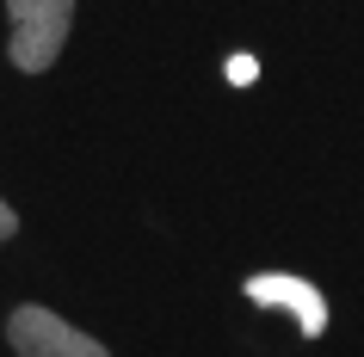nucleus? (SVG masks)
Instances as JSON below:
<instances>
[{
  "instance_id": "nucleus-3",
  "label": "nucleus",
  "mask_w": 364,
  "mask_h": 357,
  "mask_svg": "<svg viewBox=\"0 0 364 357\" xmlns=\"http://www.w3.org/2000/svg\"><path fill=\"white\" fill-rule=\"evenodd\" d=\"M247 296L253 302H284V308H296V314H303V333H321V326H327L321 296H315L303 278H247Z\"/></svg>"
},
{
  "instance_id": "nucleus-1",
  "label": "nucleus",
  "mask_w": 364,
  "mask_h": 357,
  "mask_svg": "<svg viewBox=\"0 0 364 357\" xmlns=\"http://www.w3.org/2000/svg\"><path fill=\"white\" fill-rule=\"evenodd\" d=\"M6 19H13V68L43 75L68 43L75 0H6Z\"/></svg>"
},
{
  "instance_id": "nucleus-2",
  "label": "nucleus",
  "mask_w": 364,
  "mask_h": 357,
  "mask_svg": "<svg viewBox=\"0 0 364 357\" xmlns=\"http://www.w3.org/2000/svg\"><path fill=\"white\" fill-rule=\"evenodd\" d=\"M6 339H13V351H19V357H112L99 339H87L80 326L56 320L50 308H13Z\"/></svg>"
},
{
  "instance_id": "nucleus-5",
  "label": "nucleus",
  "mask_w": 364,
  "mask_h": 357,
  "mask_svg": "<svg viewBox=\"0 0 364 357\" xmlns=\"http://www.w3.org/2000/svg\"><path fill=\"white\" fill-rule=\"evenodd\" d=\"M13 234H19V216H13V204L0 197V241H13Z\"/></svg>"
},
{
  "instance_id": "nucleus-4",
  "label": "nucleus",
  "mask_w": 364,
  "mask_h": 357,
  "mask_svg": "<svg viewBox=\"0 0 364 357\" xmlns=\"http://www.w3.org/2000/svg\"><path fill=\"white\" fill-rule=\"evenodd\" d=\"M229 80H241V87L259 80V62H253V56H229Z\"/></svg>"
}]
</instances>
